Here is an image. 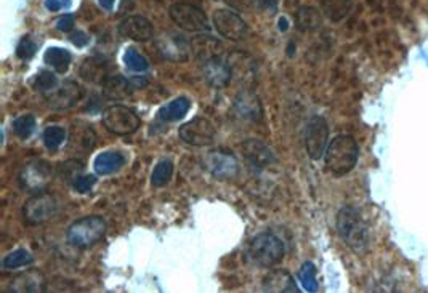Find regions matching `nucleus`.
Returning <instances> with one entry per match:
<instances>
[{
    "label": "nucleus",
    "mask_w": 428,
    "mask_h": 293,
    "mask_svg": "<svg viewBox=\"0 0 428 293\" xmlns=\"http://www.w3.org/2000/svg\"><path fill=\"white\" fill-rule=\"evenodd\" d=\"M172 175H174V164L167 159L161 160V162L154 167V170H152L151 184L154 188L165 186V184L172 180Z\"/></svg>",
    "instance_id": "26"
},
{
    "label": "nucleus",
    "mask_w": 428,
    "mask_h": 293,
    "mask_svg": "<svg viewBox=\"0 0 428 293\" xmlns=\"http://www.w3.org/2000/svg\"><path fill=\"white\" fill-rule=\"evenodd\" d=\"M37 50V43L32 41L31 37L26 36L21 39V42L18 43L17 47V55L19 58H23V60H29V58L34 56V53H36Z\"/></svg>",
    "instance_id": "37"
},
{
    "label": "nucleus",
    "mask_w": 428,
    "mask_h": 293,
    "mask_svg": "<svg viewBox=\"0 0 428 293\" xmlns=\"http://www.w3.org/2000/svg\"><path fill=\"white\" fill-rule=\"evenodd\" d=\"M329 144L327 122L319 116H313L305 129V148L313 160H319L326 154Z\"/></svg>",
    "instance_id": "9"
},
{
    "label": "nucleus",
    "mask_w": 428,
    "mask_h": 293,
    "mask_svg": "<svg viewBox=\"0 0 428 293\" xmlns=\"http://www.w3.org/2000/svg\"><path fill=\"white\" fill-rule=\"evenodd\" d=\"M53 178V169L47 160H32L26 164L19 173L21 186L28 191L42 193Z\"/></svg>",
    "instance_id": "11"
},
{
    "label": "nucleus",
    "mask_w": 428,
    "mask_h": 293,
    "mask_svg": "<svg viewBox=\"0 0 428 293\" xmlns=\"http://www.w3.org/2000/svg\"><path fill=\"white\" fill-rule=\"evenodd\" d=\"M119 34L122 37L130 39L135 42H147L154 37V28L151 21L145 17H129L124 18L119 24Z\"/></svg>",
    "instance_id": "14"
},
{
    "label": "nucleus",
    "mask_w": 428,
    "mask_h": 293,
    "mask_svg": "<svg viewBox=\"0 0 428 293\" xmlns=\"http://www.w3.org/2000/svg\"><path fill=\"white\" fill-rule=\"evenodd\" d=\"M241 153H243L244 159L247 160L252 167L258 169V170L269 167V165H273L274 160H276L273 149L269 148L267 143H263V141L255 140V138L245 140L243 143V149H241Z\"/></svg>",
    "instance_id": "13"
},
{
    "label": "nucleus",
    "mask_w": 428,
    "mask_h": 293,
    "mask_svg": "<svg viewBox=\"0 0 428 293\" xmlns=\"http://www.w3.org/2000/svg\"><path fill=\"white\" fill-rule=\"evenodd\" d=\"M32 87L36 91H41V94H50V91L58 89V79L57 76L50 71H39L37 76L34 77Z\"/></svg>",
    "instance_id": "28"
},
{
    "label": "nucleus",
    "mask_w": 428,
    "mask_h": 293,
    "mask_svg": "<svg viewBox=\"0 0 428 293\" xmlns=\"http://www.w3.org/2000/svg\"><path fill=\"white\" fill-rule=\"evenodd\" d=\"M96 143V133L85 122H74L70 133V149L76 153H88Z\"/></svg>",
    "instance_id": "18"
},
{
    "label": "nucleus",
    "mask_w": 428,
    "mask_h": 293,
    "mask_svg": "<svg viewBox=\"0 0 428 293\" xmlns=\"http://www.w3.org/2000/svg\"><path fill=\"white\" fill-rule=\"evenodd\" d=\"M191 102L188 98L180 96L175 98L174 101H170L169 105L162 107L159 111V119L164 122H179L183 119V117L188 114Z\"/></svg>",
    "instance_id": "23"
},
{
    "label": "nucleus",
    "mask_w": 428,
    "mask_h": 293,
    "mask_svg": "<svg viewBox=\"0 0 428 293\" xmlns=\"http://www.w3.org/2000/svg\"><path fill=\"white\" fill-rule=\"evenodd\" d=\"M98 2H100L101 7L106 10H111L112 5H114V0H98Z\"/></svg>",
    "instance_id": "42"
},
{
    "label": "nucleus",
    "mask_w": 428,
    "mask_h": 293,
    "mask_svg": "<svg viewBox=\"0 0 428 293\" xmlns=\"http://www.w3.org/2000/svg\"><path fill=\"white\" fill-rule=\"evenodd\" d=\"M170 18L186 32H205L210 29L207 14L191 3H175L170 7Z\"/></svg>",
    "instance_id": "6"
},
{
    "label": "nucleus",
    "mask_w": 428,
    "mask_h": 293,
    "mask_svg": "<svg viewBox=\"0 0 428 293\" xmlns=\"http://www.w3.org/2000/svg\"><path fill=\"white\" fill-rule=\"evenodd\" d=\"M127 162V158L119 151H105V153L98 154L95 159V173L96 175H111L119 172Z\"/></svg>",
    "instance_id": "21"
},
{
    "label": "nucleus",
    "mask_w": 428,
    "mask_h": 293,
    "mask_svg": "<svg viewBox=\"0 0 428 293\" xmlns=\"http://www.w3.org/2000/svg\"><path fill=\"white\" fill-rule=\"evenodd\" d=\"M285 21H287V19H284V18L281 19V23H279V29H287V23Z\"/></svg>",
    "instance_id": "43"
},
{
    "label": "nucleus",
    "mask_w": 428,
    "mask_h": 293,
    "mask_svg": "<svg viewBox=\"0 0 428 293\" xmlns=\"http://www.w3.org/2000/svg\"><path fill=\"white\" fill-rule=\"evenodd\" d=\"M88 41H90V39H88L87 34H83V32H81V31H79V32H74L72 36H71V42L74 43V45H77V47L87 45Z\"/></svg>",
    "instance_id": "40"
},
{
    "label": "nucleus",
    "mask_w": 428,
    "mask_h": 293,
    "mask_svg": "<svg viewBox=\"0 0 428 293\" xmlns=\"http://www.w3.org/2000/svg\"><path fill=\"white\" fill-rule=\"evenodd\" d=\"M212 21L216 32H218L221 37L228 39V41L241 42L244 41V39H247L250 32L247 23H245L238 13L233 12V10L228 8L216 10L212 17Z\"/></svg>",
    "instance_id": "7"
},
{
    "label": "nucleus",
    "mask_w": 428,
    "mask_h": 293,
    "mask_svg": "<svg viewBox=\"0 0 428 293\" xmlns=\"http://www.w3.org/2000/svg\"><path fill=\"white\" fill-rule=\"evenodd\" d=\"M70 2L71 0H45V7L50 10V12H58V10L68 7Z\"/></svg>",
    "instance_id": "39"
},
{
    "label": "nucleus",
    "mask_w": 428,
    "mask_h": 293,
    "mask_svg": "<svg viewBox=\"0 0 428 293\" xmlns=\"http://www.w3.org/2000/svg\"><path fill=\"white\" fill-rule=\"evenodd\" d=\"M83 95L82 87L74 80H66L61 87H58L57 90H53L50 95L47 96V102L50 105L53 109L63 111L70 109V107L76 106L77 101L81 100Z\"/></svg>",
    "instance_id": "15"
},
{
    "label": "nucleus",
    "mask_w": 428,
    "mask_h": 293,
    "mask_svg": "<svg viewBox=\"0 0 428 293\" xmlns=\"http://www.w3.org/2000/svg\"><path fill=\"white\" fill-rule=\"evenodd\" d=\"M204 167L216 180H233L239 173L238 159L225 149H216L205 155Z\"/></svg>",
    "instance_id": "12"
},
{
    "label": "nucleus",
    "mask_w": 428,
    "mask_h": 293,
    "mask_svg": "<svg viewBox=\"0 0 428 293\" xmlns=\"http://www.w3.org/2000/svg\"><path fill=\"white\" fill-rule=\"evenodd\" d=\"M103 85H105V94L108 98H111V100H119V98L129 94L130 84L124 79V77L111 76Z\"/></svg>",
    "instance_id": "27"
},
{
    "label": "nucleus",
    "mask_w": 428,
    "mask_h": 293,
    "mask_svg": "<svg viewBox=\"0 0 428 293\" xmlns=\"http://www.w3.org/2000/svg\"><path fill=\"white\" fill-rule=\"evenodd\" d=\"M321 17L314 8L303 7L297 12V28L300 31H312V29L319 26Z\"/></svg>",
    "instance_id": "30"
},
{
    "label": "nucleus",
    "mask_w": 428,
    "mask_h": 293,
    "mask_svg": "<svg viewBox=\"0 0 428 293\" xmlns=\"http://www.w3.org/2000/svg\"><path fill=\"white\" fill-rule=\"evenodd\" d=\"M263 290L265 292H278V293H295L300 292L297 284H295L294 277L289 274L285 270L272 271L263 279Z\"/></svg>",
    "instance_id": "20"
},
{
    "label": "nucleus",
    "mask_w": 428,
    "mask_h": 293,
    "mask_svg": "<svg viewBox=\"0 0 428 293\" xmlns=\"http://www.w3.org/2000/svg\"><path fill=\"white\" fill-rule=\"evenodd\" d=\"M231 7L234 8H239V10H244V8H249L250 5H252V0H226Z\"/></svg>",
    "instance_id": "41"
},
{
    "label": "nucleus",
    "mask_w": 428,
    "mask_h": 293,
    "mask_svg": "<svg viewBox=\"0 0 428 293\" xmlns=\"http://www.w3.org/2000/svg\"><path fill=\"white\" fill-rule=\"evenodd\" d=\"M103 125L112 135L129 136L140 129L141 120L136 116V112L130 109V107L114 105L103 111Z\"/></svg>",
    "instance_id": "5"
},
{
    "label": "nucleus",
    "mask_w": 428,
    "mask_h": 293,
    "mask_svg": "<svg viewBox=\"0 0 428 293\" xmlns=\"http://www.w3.org/2000/svg\"><path fill=\"white\" fill-rule=\"evenodd\" d=\"M321 8L332 21H340L351 10V0H321Z\"/></svg>",
    "instance_id": "25"
},
{
    "label": "nucleus",
    "mask_w": 428,
    "mask_h": 293,
    "mask_svg": "<svg viewBox=\"0 0 428 293\" xmlns=\"http://www.w3.org/2000/svg\"><path fill=\"white\" fill-rule=\"evenodd\" d=\"M58 213V202L53 195L47 193H36L24 204L23 215L26 223L41 224L52 219Z\"/></svg>",
    "instance_id": "10"
},
{
    "label": "nucleus",
    "mask_w": 428,
    "mask_h": 293,
    "mask_svg": "<svg viewBox=\"0 0 428 293\" xmlns=\"http://www.w3.org/2000/svg\"><path fill=\"white\" fill-rule=\"evenodd\" d=\"M83 169H85V165L81 160H66V162H61L60 167H58V175H61L63 180L72 184L74 180L83 173Z\"/></svg>",
    "instance_id": "34"
},
{
    "label": "nucleus",
    "mask_w": 428,
    "mask_h": 293,
    "mask_svg": "<svg viewBox=\"0 0 428 293\" xmlns=\"http://www.w3.org/2000/svg\"><path fill=\"white\" fill-rule=\"evenodd\" d=\"M359 158L358 143L350 135H338L327 144L324 164L334 177H345L356 167Z\"/></svg>",
    "instance_id": "1"
},
{
    "label": "nucleus",
    "mask_w": 428,
    "mask_h": 293,
    "mask_svg": "<svg viewBox=\"0 0 428 293\" xmlns=\"http://www.w3.org/2000/svg\"><path fill=\"white\" fill-rule=\"evenodd\" d=\"M43 60H45L47 65L50 66L53 71L58 72V74H63V72H66L68 69H70L72 58H71V53L65 50V48L52 47L45 52Z\"/></svg>",
    "instance_id": "24"
},
{
    "label": "nucleus",
    "mask_w": 428,
    "mask_h": 293,
    "mask_svg": "<svg viewBox=\"0 0 428 293\" xmlns=\"http://www.w3.org/2000/svg\"><path fill=\"white\" fill-rule=\"evenodd\" d=\"M337 231L342 241L351 247L356 253H363L369 248L371 234L364 219L356 208L343 207L337 213Z\"/></svg>",
    "instance_id": "2"
},
{
    "label": "nucleus",
    "mask_w": 428,
    "mask_h": 293,
    "mask_svg": "<svg viewBox=\"0 0 428 293\" xmlns=\"http://www.w3.org/2000/svg\"><path fill=\"white\" fill-rule=\"evenodd\" d=\"M231 76H233V71H231L230 63L221 60V58L212 56L205 63L204 77L207 84L214 89H223V87L228 85Z\"/></svg>",
    "instance_id": "16"
},
{
    "label": "nucleus",
    "mask_w": 428,
    "mask_h": 293,
    "mask_svg": "<svg viewBox=\"0 0 428 293\" xmlns=\"http://www.w3.org/2000/svg\"><path fill=\"white\" fill-rule=\"evenodd\" d=\"M179 136L186 144L196 146V148H205V146L214 144L216 130L209 119L196 117V119L186 122L180 127Z\"/></svg>",
    "instance_id": "8"
},
{
    "label": "nucleus",
    "mask_w": 428,
    "mask_h": 293,
    "mask_svg": "<svg viewBox=\"0 0 428 293\" xmlns=\"http://www.w3.org/2000/svg\"><path fill=\"white\" fill-rule=\"evenodd\" d=\"M10 289L12 292H45V281L37 271H29L17 276Z\"/></svg>",
    "instance_id": "22"
},
{
    "label": "nucleus",
    "mask_w": 428,
    "mask_h": 293,
    "mask_svg": "<svg viewBox=\"0 0 428 293\" xmlns=\"http://www.w3.org/2000/svg\"><path fill=\"white\" fill-rule=\"evenodd\" d=\"M110 72V63L100 56H88L81 65V69H79V74H81L83 80L101 85L111 77Z\"/></svg>",
    "instance_id": "17"
},
{
    "label": "nucleus",
    "mask_w": 428,
    "mask_h": 293,
    "mask_svg": "<svg viewBox=\"0 0 428 293\" xmlns=\"http://www.w3.org/2000/svg\"><path fill=\"white\" fill-rule=\"evenodd\" d=\"M285 253L284 243L272 232H262L252 239L249 246V257L255 265L273 268L283 261Z\"/></svg>",
    "instance_id": "4"
},
{
    "label": "nucleus",
    "mask_w": 428,
    "mask_h": 293,
    "mask_svg": "<svg viewBox=\"0 0 428 293\" xmlns=\"http://www.w3.org/2000/svg\"><path fill=\"white\" fill-rule=\"evenodd\" d=\"M234 109L241 119L250 122H258L263 117L262 102H260L257 95L250 94V91H243V94L236 96Z\"/></svg>",
    "instance_id": "19"
},
{
    "label": "nucleus",
    "mask_w": 428,
    "mask_h": 293,
    "mask_svg": "<svg viewBox=\"0 0 428 293\" xmlns=\"http://www.w3.org/2000/svg\"><path fill=\"white\" fill-rule=\"evenodd\" d=\"M298 279L302 282L303 289L307 292H318V281H316V268L313 263H305L298 271Z\"/></svg>",
    "instance_id": "33"
},
{
    "label": "nucleus",
    "mask_w": 428,
    "mask_h": 293,
    "mask_svg": "<svg viewBox=\"0 0 428 293\" xmlns=\"http://www.w3.org/2000/svg\"><path fill=\"white\" fill-rule=\"evenodd\" d=\"M96 184V175H81V177H77L76 180H74L72 183V188L76 193H81V194H85L90 191V189L95 186Z\"/></svg>",
    "instance_id": "36"
},
{
    "label": "nucleus",
    "mask_w": 428,
    "mask_h": 293,
    "mask_svg": "<svg viewBox=\"0 0 428 293\" xmlns=\"http://www.w3.org/2000/svg\"><path fill=\"white\" fill-rule=\"evenodd\" d=\"M124 63L125 66L134 72H145L147 67H150V63H147L146 58L143 56L141 53L136 52L135 48H129V50L124 53Z\"/></svg>",
    "instance_id": "35"
},
{
    "label": "nucleus",
    "mask_w": 428,
    "mask_h": 293,
    "mask_svg": "<svg viewBox=\"0 0 428 293\" xmlns=\"http://www.w3.org/2000/svg\"><path fill=\"white\" fill-rule=\"evenodd\" d=\"M12 129L14 133L19 136V138H23V140L29 138V136L34 133V130H36V117L31 114L19 116L13 120Z\"/></svg>",
    "instance_id": "32"
},
{
    "label": "nucleus",
    "mask_w": 428,
    "mask_h": 293,
    "mask_svg": "<svg viewBox=\"0 0 428 293\" xmlns=\"http://www.w3.org/2000/svg\"><path fill=\"white\" fill-rule=\"evenodd\" d=\"M42 140H43V144L47 146V149L57 151L63 143H65L66 130L63 129V127H58V125L47 127V129L43 130V133H42Z\"/></svg>",
    "instance_id": "29"
},
{
    "label": "nucleus",
    "mask_w": 428,
    "mask_h": 293,
    "mask_svg": "<svg viewBox=\"0 0 428 293\" xmlns=\"http://www.w3.org/2000/svg\"><path fill=\"white\" fill-rule=\"evenodd\" d=\"M106 221L101 217H85L74 221L68 229V242L76 248H90L103 241Z\"/></svg>",
    "instance_id": "3"
},
{
    "label": "nucleus",
    "mask_w": 428,
    "mask_h": 293,
    "mask_svg": "<svg viewBox=\"0 0 428 293\" xmlns=\"http://www.w3.org/2000/svg\"><path fill=\"white\" fill-rule=\"evenodd\" d=\"M74 17L72 14H65V17H61L60 19H58V29H60V31H65V32H70V31H72V28H74Z\"/></svg>",
    "instance_id": "38"
},
{
    "label": "nucleus",
    "mask_w": 428,
    "mask_h": 293,
    "mask_svg": "<svg viewBox=\"0 0 428 293\" xmlns=\"http://www.w3.org/2000/svg\"><path fill=\"white\" fill-rule=\"evenodd\" d=\"M32 263H34V257L31 255V252L24 250V248H19V250L10 253V255L3 258L2 266L5 268V270H17V268L32 265Z\"/></svg>",
    "instance_id": "31"
}]
</instances>
